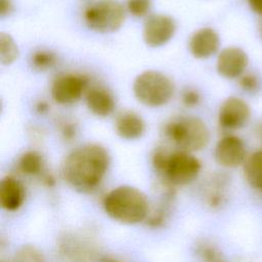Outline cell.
<instances>
[{
	"label": "cell",
	"instance_id": "6da1fadb",
	"mask_svg": "<svg viewBox=\"0 0 262 262\" xmlns=\"http://www.w3.org/2000/svg\"><path fill=\"white\" fill-rule=\"evenodd\" d=\"M110 155L98 143H87L76 147L63 160V179L80 191L95 189L104 178L110 167Z\"/></svg>",
	"mask_w": 262,
	"mask_h": 262
},
{
	"label": "cell",
	"instance_id": "7a4b0ae2",
	"mask_svg": "<svg viewBox=\"0 0 262 262\" xmlns=\"http://www.w3.org/2000/svg\"><path fill=\"white\" fill-rule=\"evenodd\" d=\"M105 213L124 224H136L143 221L148 213L145 194L136 187L122 185L111 190L103 199Z\"/></svg>",
	"mask_w": 262,
	"mask_h": 262
},
{
	"label": "cell",
	"instance_id": "3957f363",
	"mask_svg": "<svg viewBox=\"0 0 262 262\" xmlns=\"http://www.w3.org/2000/svg\"><path fill=\"white\" fill-rule=\"evenodd\" d=\"M164 134L177 149L188 152L202 150L210 141V130L207 124L193 116L172 119L165 125Z\"/></svg>",
	"mask_w": 262,
	"mask_h": 262
},
{
	"label": "cell",
	"instance_id": "277c9868",
	"mask_svg": "<svg viewBox=\"0 0 262 262\" xmlns=\"http://www.w3.org/2000/svg\"><path fill=\"white\" fill-rule=\"evenodd\" d=\"M132 90L135 98L141 104L148 107H160L172 99L175 86L164 73L148 70L136 76Z\"/></svg>",
	"mask_w": 262,
	"mask_h": 262
},
{
	"label": "cell",
	"instance_id": "5b68a950",
	"mask_svg": "<svg viewBox=\"0 0 262 262\" xmlns=\"http://www.w3.org/2000/svg\"><path fill=\"white\" fill-rule=\"evenodd\" d=\"M126 17V8L119 0H97L83 12L85 25L92 31L111 34L119 31Z\"/></svg>",
	"mask_w": 262,
	"mask_h": 262
},
{
	"label": "cell",
	"instance_id": "8992f818",
	"mask_svg": "<svg viewBox=\"0 0 262 262\" xmlns=\"http://www.w3.org/2000/svg\"><path fill=\"white\" fill-rule=\"evenodd\" d=\"M202 164L191 152L183 150L170 151L161 173L163 180L173 185H185L192 182L200 174Z\"/></svg>",
	"mask_w": 262,
	"mask_h": 262
},
{
	"label": "cell",
	"instance_id": "52a82bcc",
	"mask_svg": "<svg viewBox=\"0 0 262 262\" xmlns=\"http://www.w3.org/2000/svg\"><path fill=\"white\" fill-rule=\"evenodd\" d=\"M90 86L89 78L77 73H63L54 78L50 87L51 98L60 105L79 101Z\"/></svg>",
	"mask_w": 262,
	"mask_h": 262
},
{
	"label": "cell",
	"instance_id": "ba28073f",
	"mask_svg": "<svg viewBox=\"0 0 262 262\" xmlns=\"http://www.w3.org/2000/svg\"><path fill=\"white\" fill-rule=\"evenodd\" d=\"M176 28V21L172 16L162 13L149 14L142 28L143 41L152 48L164 46L174 37Z\"/></svg>",
	"mask_w": 262,
	"mask_h": 262
},
{
	"label": "cell",
	"instance_id": "9c48e42d",
	"mask_svg": "<svg viewBox=\"0 0 262 262\" xmlns=\"http://www.w3.org/2000/svg\"><path fill=\"white\" fill-rule=\"evenodd\" d=\"M250 118L251 108L249 104L237 96L227 97L218 112L219 126L225 131H233L245 127Z\"/></svg>",
	"mask_w": 262,
	"mask_h": 262
},
{
	"label": "cell",
	"instance_id": "30bf717a",
	"mask_svg": "<svg viewBox=\"0 0 262 262\" xmlns=\"http://www.w3.org/2000/svg\"><path fill=\"white\" fill-rule=\"evenodd\" d=\"M214 157L224 168H236L247 160V150L242 138L233 134L222 136L216 143Z\"/></svg>",
	"mask_w": 262,
	"mask_h": 262
},
{
	"label": "cell",
	"instance_id": "8fae6325",
	"mask_svg": "<svg viewBox=\"0 0 262 262\" xmlns=\"http://www.w3.org/2000/svg\"><path fill=\"white\" fill-rule=\"evenodd\" d=\"M248 63L249 57L242 48L229 46L219 52L216 70L225 79H236L245 74Z\"/></svg>",
	"mask_w": 262,
	"mask_h": 262
},
{
	"label": "cell",
	"instance_id": "7c38bea8",
	"mask_svg": "<svg viewBox=\"0 0 262 262\" xmlns=\"http://www.w3.org/2000/svg\"><path fill=\"white\" fill-rule=\"evenodd\" d=\"M219 46L220 38L218 33L209 27L201 28L195 31L188 41L189 52L198 59L211 57L218 51Z\"/></svg>",
	"mask_w": 262,
	"mask_h": 262
},
{
	"label": "cell",
	"instance_id": "4fadbf2b",
	"mask_svg": "<svg viewBox=\"0 0 262 262\" xmlns=\"http://www.w3.org/2000/svg\"><path fill=\"white\" fill-rule=\"evenodd\" d=\"M87 108L97 117H108L116 108V99L113 93L103 86H89L85 94Z\"/></svg>",
	"mask_w": 262,
	"mask_h": 262
},
{
	"label": "cell",
	"instance_id": "5bb4252c",
	"mask_svg": "<svg viewBox=\"0 0 262 262\" xmlns=\"http://www.w3.org/2000/svg\"><path fill=\"white\" fill-rule=\"evenodd\" d=\"M145 128L144 120L134 111H122L116 116L115 129L117 134L123 139H138L144 134Z\"/></svg>",
	"mask_w": 262,
	"mask_h": 262
},
{
	"label": "cell",
	"instance_id": "9a60e30c",
	"mask_svg": "<svg viewBox=\"0 0 262 262\" xmlns=\"http://www.w3.org/2000/svg\"><path fill=\"white\" fill-rule=\"evenodd\" d=\"M26 198L25 187L13 176H5L0 182V204L7 211L17 210Z\"/></svg>",
	"mask_w": 262,
	"mask_h": 262
},
{
	"label": "cell",
	"instance_id": "2e32d148",
	"mask_svg": "<svg viewBox=\"0 0 262 262\" xmlns=\"http://www.w3.org/2000/svg\"><path fill=\"white\" fill-rule=\"evenodd\" d=\"M244 172L249 184L262 192V149L247 157L244 163Z\"/></svg>",
	"mask_w": 262,
	"mask_h": 262
},
{
	"label": "cell",
	"instance_id": "e0dca14e",
	"mask_svg": "<svg viewBox=\"0 0 262 262\" xmlns=\"http://www.w3.org/2000/svg\"><path fill=\"white\" fill-rule=\"evenodd\" d=\"M43 158L41 154L36 150H28L24 152L17 162L18 170L29 176L40 175L43 172Z\"/></svg>",
	"mask_w": 262,
	"mask_h": 262
},
{
	"label": "cell",
	"instance_id": "ac0fdd59",
	"mask_svg": "<svg viewBox=\"0 0 262 262\" xmlns=\"http://www.w3.org/2000/svg\"><path fill=\"white\" fill-rule=\"evenodd\" d=\"M57 63L56 54L48 49H38L32 52L30 64L37 72H46L51 70Z\"/></svg>",
	"mask_w": 262,
	"mask_h": 262
},
{
	"label": "cell",
	"instance_id": "d6986e66",
	"mask_svg": "<svg viewBox=\"0 0 262 262\" xmlns=\"http://www.w3.org/2000/svg\"><path fill=\"white\" fill-rule=\"evenodd\" d=\"M19 55V50L14 39L7 33L0 34V60L4 66L13 63Z\"/></svg>",
	"mask_w": 262,
	"mask_h": 262
},
{
	"label": "cell",
	"instance_id": "ffe728a7",
	"mask_svg": "<svg viewBox=\"0 0 262 262\" xmlns=\"http://www.w3.org/2000/svg\"><path fill=\"white\" fill-rule=\"evenodd\" d=\"M12 262H45V259L37 248L24 246L16 251Z\"/></svg>",
	"mask_w": 262,
	"mask_h": 262
},
{
	"label": "cell",
	"instance_id": "44dd1931",
	"mask_svg": "<svg viewBox=\"0 0 262 262\" xmlns=\"http://www.w3.org/2000/svg\"><path fill=\"white\" fill-rule=\"evenodd\" d=\"M126 10L135 17L149 15L151 0H126Z\"/></svg>",
	"mask_w": 262,
	"mask_h": 262
},
{
	"label": "cell",
	"instance_id": "7402d4cb",
	"mask_svg": "<svg viewBox=\"0 0 262 262\" xmlns=\"http://www.w3.org/2000/svg\"><path fill=\"white\" fill-rule=\"evenodd\" d=\"M239 87L247 93H257L261 87V82L255 73H245L238 78Z\"/></svg>",
	"mask_w": 262,
	"mask_h": 262
},
{
	"label": "cell",
	"instance_id": "603a6c76",
	"mask_svg": "<svg viewBox=\"0 0 262 262\" xmlns=\"http://www.w3.org/2000/svg\"><path fill=\"white\" fill-rule=\"evenodd\" d=\"M58 131L64 141H72L76 138L78 133V126L74 121L62 120L58 123Z\"/></svg>",
	"mask_w": 262,
	"mask_h": 262
},
{
	"label": "cell",
	"instance_id": "cb8c5ba5",
	"mask_svg": "<svg viewBox=\"0 0 262 262\" xmlns=\"http://www.w3.org/2000/svg\"><path fill=\"white\" fill-rule=\"evenodd\" d=\"M201 96L199 92L192 88H186L181 93L182 104L187 107H193L200 103Z\"/></svg>",
	"mask_w": 262,
	"mask_h": 262
},
{
	"label": "cell",
	"instance_id": "d4e9b609",
	"mask_svg": "<svg viewBox=\"0 0 262 262\" xmlns=\"http://www.w3.org/2000/svg\"><path fill=\"white\" fill-rule=\"evenodd\" d=\"M12 10V3L10 0H0V15L4 17Z\"/></svg>",
	"mask_w": 262,
	"mask_h": 262
},
{
	"label": "cell",
	"instance_id": "484cf974",
	"mask_svg": "<svg viewBox=\"0 0 262 262\" xmlns=\"http://www.w3.org/2000/svg\"><path fill=\"white\" fill-rule=\"evenodd\" d=\"M201 254L207 260H215L217 257V252L215 251L214 248H211V247H206V248L204 247L201 251Z\"/></svg>",
	"mask_w": 262,
	"mask_h": 262
},
{
	"label": "cell",
	"instance_id": "4316f807",
	"mask_svg": "<svg viewBox=\"0 0 262 262\" xmlns=\"http://www.w3.org/2000/svg\"><path fill=\"white\" fill-rule=\"evenodd\" d=\"M250 8L258 15L262 16V0H247Z\"/></svg>",
	"mask_w": 262,
	"mask_h": 262
},
{
	"label": "cell",
	"instance_id": "83f0119b",
	"mask_svg": "<svg viewBox=\"0 0 262 262\" xmlns=\"http://www.w3.org/2000/svg\"><path fill=\"white\" fill-rule=\"evenodd\" d=\"M49 110V105L46 101H39L37 104H36V111L37 113L39 114H46Z\"/></svg>",
	"mask_w": 262,
	"mask_h": 262
},
{
	"label": "cell",
	"instance_id": "f1b7e54d",
	"mask_svg": "<svg viewBox=\"0 0 262 262\" xmlns=\"http://www.w3.org/2000/svg\"><path fill=\"white\" fill-rule=\"evenodd\" d=\"M254 133H255V136L262 142V119L257 121V123L255 124Z\"/></svg>",
	"mask_w": 262,
	"mask_h": 262
},
{
	"label": "cell",
	"instance_id": "f546056e",
	"mask_svg": "<svg viewBox=\"0 0 262 262\" xmlns=\"http://www.w3.org/2000/svg\"><path fill=\"white\" fill-rule=\"evenodd\" d=\"M258 31H259V35H260V37H261V39H262V18H261V20L259 21Z\"/></svg>",
	"mask_w": 262,
	"mask_h": 262
},
{
	"label": "cell",
	"instance_id": "4dcf8cb0",
	"mask_svg": "<svg viewBox=\"0 0 262 262\" xmlns=\"http://www.w3.org/2000/svg\"><path fill=\"white\" fill-rule=\"evenodd\" d=\"M101 262H118V261H116V260H114V259H110V258H106V259H103Z\"/></svg>",
	"mask_w": 262,
	"mask_h": 262
}]
</instances>
